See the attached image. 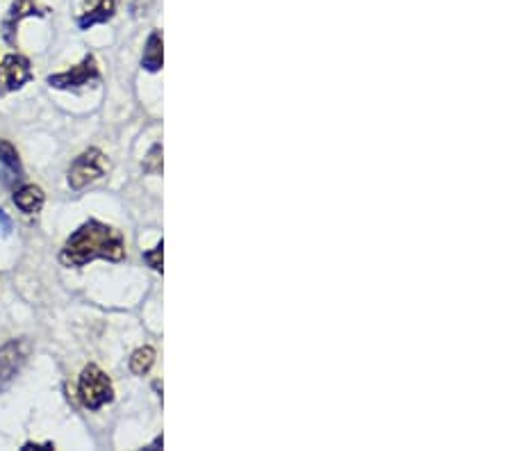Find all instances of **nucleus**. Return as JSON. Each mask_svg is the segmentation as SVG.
<instances>
[{"label":"nucleus","instance_id":"f257e3e1","mask_svg":"<svg viewBox=\"0 0 512 451\" xmlns=\"http://www.w3.org/2000/svg\"><path fill=\"white\" fill-rule=\"evenodd\" d=\"M98 258L121 262L126 258V242H123V235L119 231H114L112 226L92 219L87 221V224H82L78 231L66 240L60 253V260L66 267H85Z\"/></svg>","mask_w":512,"mask_h":451},{"label":"nucleus","instance_id":"f03ea898","mask_svg":"<svg viewBox=\"0 0 512 451\" xmlns=\"http://www.w3.org/2000/svg\"><path fill=\"white\" fill-rule=\"evenodd\" d=\"M78 395L82 404H85L89 410H98L105 404H110L114 399V388H112L110 376H107L101 367L87 365L80 374Z\"/></svg>","mask_w":512,"mask_h":451},{"label":"nucleus","instance_id":"7ed1b4c3","mask_svg":"<svg viewBox=\"0 0 512 451\" xmlns=\"http://www.w3.org/2000/svg\"><path fill=\"white\" fill-rule=\"evenodd\" d=\"M107 169H110V162H107L105 155L98 149H87L71 162L69 185L73 190H82V187H87L89 183H96L98 178H103L107 174Z\"/></svg>","mask_w":512,"mask_h":451},{"label":"nucleus","instance_id":"20e7f679","mask_svg":"<svg viewBox=\"0 0 512 451\" xmlns=\"http://www.w3.org/2000/svg\"><path fill=\"white\" fill-rule=\"evenodd\" d=\"M98 80H101V71H98L96 57L87 55L85 60L76 64V67H71L64 73H55V76L48 78V85L57 87V89H80V87H87Z\"/></svg>","mask_w":512,"mask_h":451},{"label":"nucleus","instance_id":"39448f33","mask_svg":"<svg viewBox=\"0 0 512 451\" xmlns=\"http://www.w3.org/2000/svg\"><path fill=\"white\" fill-rule=\"evenodd\" d=\"M32 78L30 62L23 55H7L3 62H0V96L16 92Z\"/></svg>","mask_w":512,"mask_h":451},{"label":"nucleus","instance_id":"423d86ee","mask_svg":"<svg viewBox=\"0 0 512 451\" xmlns=\"http://www.w3.org/2000/svg\"><path fill=\"white\" fill-rule=\"evenodd\" d=\"M28 347L23 340H12L0 349V392L10 388L12 381L19 374V369L26 363Z\"/></svg>","mask_w":512,"mask_h":451},{"label":"nucleus","instance_id":"0eeeda50","mask_svg":"<svg viewBox=\"0 0 512 451\" xmlns=\"http://www.w3.org/2000/svg\"><path fill=\"white\" fill-rule=\"evenodd\" d=\"M46 14H48L46 7L35 3V0H16L3 19V26H0V30H3V39L10 46H16V32H19L16 28L21 26V21L30 19V16H46Z\"/></svg>","mask_w":512,"mask_h":451},{"label":"nucleus","instance_id":"6e6552de","mask_svg":"<svg viewBox=\"0 0 512 451\" xmlns=\"http://www.w3.org/2000/svg\"><path fill=\"white\" fill-rule=\"evenodd\" d=\"M117 3L119 0H87L85 7H82V14L78 16V26L82 30H89L107 23L117 14Z\"/></svg>","mask_w":512,"mask_h":451},{"label":"nucleus","instance_id":"1a4fd4ad","mask_svg":"<svg viewBox=\"0 0 512 451\" xmlns=\"http://www.w3.org/2000/svg\"><path fill=\"white\" fill-rule=\"evenodd\" d=\"M14 203L26 215H35V212L41 210V205H44V192L37 185H26L14 192Z\"/></svg>","mask_w":512,"mask_h":451},{"label":"nucleus","instance_id":"9d476101","mask_svg":"<svg viewBox=\"0 0 512 451\" xmlns=\"http://www.w3.org/2000/svg\"><path fill=\"white\" fill-rule=\"evenodd\" d=\"M142 67L151 73L162 69V35L158 30L151 32V37H148V41H146Z\"/></svg>","mask_w":512,"mask_h":451},{"label":"nucleus","instance_id":"9b49d317","mask_svg":"<svg viewBox=\"0 0 512 451\" xmlns=\"http://www.w3.org/2000/svg\"><path fill=\"white\" fill-rule=\"evenodd\" d=\"M0 162H3V167L7 169V174H10L12 180H21L23 178V167H21V160H19V153H16L14 146L10 142H0Z\"/></svg>","mask_w":512,"mask_h":451},{"label":"nucleus","instance_id":"f8f14e48","mask_svg":"<svg viewBox=\"0 0 512 451\" xmlns=\"http://www.w3.org/2000/svg\"><path fill=\"white\" fill-rule=\"evenodd\" d=\"M153 363H155V351L151 347H142L137 349L130 358V372L137 376H144L148 369L153 367Z\"/></svg>","mask_w":512,"mask_h":451},{"label":"nucleus","instance_id":"ddd939ff","mask_svg":"<svg viewBox=\"0 0 512 451\" xmlns=\"http://www.w3.org/2000/svg\"><path fill=\"white\" fill-rule=\"evenodd\" d=\"M160 153H162V146L160 144H155L153 149H151V153H148V158L144 162V171H148V174H160V171H162Z\"/></svg>","mask_w":512,"mask_h":451},{"label":"nucleus","instance_id":"4468645a","mask_svg":"<svg viewBox=\"0 0 512 451\" xmlns=\"http://www.w3.org/2000/svg\"><path fill=\"white\" fill-rule=\"evenodd\" d=\"M162 249H164V246L160 242L151 253H146V256H144V260L155 269V272H162Z\"/></svg>","mask_w":512,"mask_h":451},{"label":"nucleus","instance_id":"2eb2a0df","mask_svg":"<svg viewBox=\"0 0 512 451\" xmlns=\"http://www.w3.org/2000/svg\"><path fill=\"white\" fill-rule=\"evenodd\" d=\"M0 226H3V233H5V235L12 231V221L5 217V212H3V210H0Z\"/></svg>","mask_w":512,"mask_h":451},{"label":"nucleus","instance_id":"dca6fc26","mask_svg":"<svg viewBox=\"0 0 512 451\" xmlns=\"http://www.w3.org/2000/svg\"><path fill=\"white\" fill-rule=\"evenodd\" d=\"M23 449H53V442H46V445H35V442H28V445H23Z\"/></svg>","mask_w":512,"mask_h":451}]
</instances>
